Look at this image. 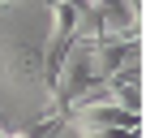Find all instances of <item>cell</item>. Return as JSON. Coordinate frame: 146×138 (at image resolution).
I'll list each match as a JSON object with an SVG mask.
<instances>
[{"label": "cell", "mask_w": 146, "mask_h": 138, "mask_svg": "<svg viewBox=\"0 0 146 138\" xmlns=\"http://www.w3.org/2000/svg\"><path fill=\"white\" fill-rule=\"evenodd\" d=\"M125 65H142V43H95L90 48V78L108 82L112 74H120Z\"/></svg>", "instance_id": "6da1fadb"}, {"label": "cell", "mask_w": 146, "mask_h": 138, "mask_svg": "<svg viewBox=\"0 0 146 138\" xmlns=\"http://www.w3.org/2000/svg\"><path fill=\"white\" fill-rule=\"evenodd\" d=\"M73 138H137V129H73Z\"/></svg>", "instance_id": "7a4b0ae2"}, {"label": "cell", "mask_w": 146, "mask_h": 138, "mask_svg": "<svg viewBox=\"0 0 146 138\" xmlns=\"http://www.w3.org/2000/svg\"><path fill=\"white\" fill-rule=\"evenodd\" d=\"M9 138H30V129H9Z\"/></svg>", "instance_id": "3957f363"}, {"label": "cell", "mask_w": 146, "mask_h": 138, "mask_svg": "<svg viewBox=\"0 0 146 138\" xmlns=\"http://www.w3.org/2000/svg\"><path fill=\"white\" fill-rule=\"evenodd\" d=\"M82 5H103V0H82Z\"/></svg>", "instance_id": "277c9868"}, {"label": "cell", "mask_w": 146, "mask_h": 138, "mask_svg": "<svg viewBox=\"0 0 146 138\" xmlns=\"http://www.w3.org/2000/svg\"><path fill=\"white\" fill-rule=\"evenodd\" d=\"M0 138H9V129H0Z\"/></svg>", "instance_id": "5b68a950"}]
</instances>
